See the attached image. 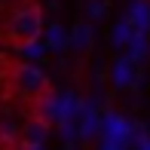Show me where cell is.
Instances as JSON below:
<instances>
[{
  "label": "cell",
  "mask_w": 150,
  "mask_h": 150,
  "mask_svg": "<svg viewBox=\"0 0 150 150\" xmlns=\"http://www.w3.org/2000/svg\"><path fill=\"white\" fill-rule=\"evenodd\" d=\"M6 83L16 92L18 101L31 107V117L46 120V107L52 98V83L40 67L28 64V61H6Z\"/></svg>",
  "instance_id": "1"
},
{
  "label": "cell",
  "mask_w": 150,
  "mask_h": 150,
  "mask_svg": "<svg viewBox=\"0 0 150 150\" xmlns=\"http://www.w3.org/2000/svg\"><path fill=\"white\" fill-rule=\"evenodd\" d=\"M43 34V6L28 3L18 12H12L0 28V43H6L9 49H28L31 43H37Z\"/></svg>",
  "instance_id": "2"
}]
</instances>
